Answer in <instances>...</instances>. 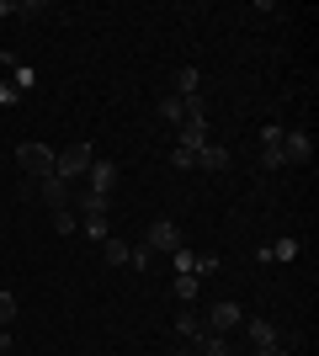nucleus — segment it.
<instances>
[{"label": "nucleus", "mask_w": 319, "mask_h": 356, "mask_svg": "<svg viewBox=\"0 0 319 356\" xmlns=\"http://www.w3.org/2000/svg\"><path fill=\"white\" fill-rule=\"evenodd\" d=\"M80 234L91 239V245H106V239H112V223L106 218H80Z\"/></svg>", "instance_id": "f3484780"}, {"label": "nucleus", "mask_w": 319, "mask_h": 356, "mask_svg": "<svg viewBox=\"0 0 319 356\" xmlns=\"http://www.w3.org/2000/svg\"><path fill=\"white\" fill-rule=\"evenodd\" d=\"M176 335H181V341H192V346H197L202 335H208V325H202L197 314H176Z\"/></svg>", "instance_id": "4468645a"}, {"label": "nucleus", "mask_w": 319, "mask_h": 356, "mask_svg": "<svg viewBox=\"0 0 319 356\" xmlns=\"http://www.w3.org/2000/svg\"><path fill=\"white\" fill-rule=\"evenodd\" d=\"M202 144H208V118L181 122V149H202Z\"/></svg>", "instance_id": "ddd939ff"}, {"label": "nucleus", "mask_w": 319, "mask_h": 356, "mask_svg": "<svg viewBox=\"0 0 319 356\" xmlns=\"http://www.w3.org/2000/svg\"><path fill=\"white\" fill-rule=\"evenodd\" d=\"M197 277H192V271H181V277H176V298H181V303H192V298H197Z\"/></svg>", "instance_id": "4be33fe9"}, {"label": "nucleus", "mask_w": 319, "mask_h": 356, "mask_svg": "<svg viewBox=\"0 0 319 356\" xmlns=\"http://www.w3.org/2000/svg\"><path fill=\"white\" fill-rule=\"evenodd\" d=\"M16 102H22V96H16L11 86H0V106H16Z\"/></svg>", "instance_id": "c756f323"}, {"label": "nucleus", "mask_w": 319, "mask_h": 356, "mask_svg": "<svg viewBox=\"0 0 319 356\" xmlns=\"http://www.w3.org/2000/svg\"><path fill=\"white\" fill-rule=\"evenodd\" d=\"M240 319H245V309H240V303H213V309H208V319H202V325H208L213 335H229V330L240 325Z\"/></svg>", "instance_id": "0eeeda50"}, {"label": "nucleus", "mask_w": 319, "mask_h": 356, "mask_svg": "<svg viewBox=\"0 0 319 356\" xmlns=\"http://www.w3.org/2000/svg\"><path fill=\"white\" fill-rule=\"evenodd\" d=\"M170 266H176V277H181V271H192V277H197V255L186 250V245H176V250H170Z\"/></svg>", "instance_id": "6ab92c4d"}, {"label": "nucleus", "mask_w": 319, "mask_h": 356, "mask_svg": "<svg viewBox=\"0 0 319 356\" xmlns=\"http://www.w3.org/2000/svg\"><path fill=\"white\" fill-rule=\"evenodd\" d=\"M229 165V149L224 144H202L197 149V170H224Z\"/></svg>", "instance_id": "f8f14e48"}, {"label": "nucleus", "mask_w": 319, "mask_h": 356, "mask_svg": "<svg viewBox=\"0 0 319 356\" xmlns=\"http://www.w3.org/2000/svg\"><path fill=\"white\" fill-rule=\"evenodd\" d=\"M176 245H181V229H176L170 218H154V223H149V234H144V250H149V255H154V250H165V255H170Z\"/></svg>", "instance_id": "20e7f679"}, {"label": "nucleus", "mask_w": 319, "mask_h": 356, "mask_svg": "<svg viewBox=\"0 0 319 356\" xmlns=\"http://www.w3.org/2000/svg\"><path fill=\"white\" fill-rule=\"evenodd\" d=\"M282 134H288V128H277V122H266V128H261V144H282Z\"/></svg>", "instance_id": "cd10ccee"}, {"label": "nucleus", "mask_w": 319, "mask_h": 356, "mask_svg": "<svg viewBox=\"0 0 319 356\" xmlns=\"http://www.w3.org/2000/svg\"><path fill=\"white\" fill-rule=\"evenodd\" d=\"M213 271H218V255H197V282H202V277H213Z\"/></svg>", "instance_id": "bb28decb"}, {"label": "nucleus", "mask_w": 319, "mask_h": 356, "mask_svg": "<svg viewBox=\"0 0 319 356\" xmlns=\"http://www.w3.org/2000/svg\"><path fill=\"white\" fill-rule=\"evenodd\" d=\"M80 218H112V197H101V192H80Z\"/></svg>", "instance_id": "9d476101"}, {"label": "nucleus", "mask_w": 319, "mask_h": 356, "mask_svg": "<svg viewBox=\"0 0 319 356\" xmlns=\"http://www.w3.org/2000/svg\"><path fill=\"white\" fill-rule=\"evenodd\" d=\"M54 234H80V218L69 208H59V213H54Z\"/></svg>", "instance_id": "412c9836"}, {"label": "nucleus", "mask_w": 319, "mask_h": 356, "mask_svg": "<svg viewBox=\"0 0 319 356\" xmlns=\"http://www.w3.org/2000/svg\"><path fill=\"white\" fill-rule=\"evenodd\" d=\"M256 356H288V341H272L266 351H256Z\"/></svg>", "instance_id": "c85d7f7f"}, {"label": "nucleus", "mask_w": 319, "mask_h": 356, "mask_svg": "<svg viewBox=\"0 0 319 356\" xmlns=\"http://www.w3.org/2000/svg\"><path fill=\"white\" fill-rule=\"evenodd\" d=\"M170 86H176V96H197V90H202V74L192 70V64H181V70H176V80H170Z\"/></svg>", "instance_id": "dca6fc26"}, {"label": "nucleus", "mask_w": 319, "mask_h": 356, "mask_svg": "<svg viewBox=\"0 0 319 356\" xmlns=\"http://www.w3.org/2000/svg\"><path fill=\"white\" fill-rule=\"evenodd\" d=\"M293 255H298V239L282 234L277 245H261V266H266V261H293Z\"/></svg>", "instance_id": "9b49d317"}, {"label": "nucleus", "mask_w": 319, "mask_h": 356, "mask_svg": "<svg viewBox=\"0 0 319 356\" xmlns=\"http://www.w3.org/2000/svg\"><path fill=\"white\" fill-rule=\"evenodd\" d=\"M38 186H43V202H48V208H54V213L75 202V192H69V181H59V176H43V181H38Z\"/></svg>", "instance_id": "6e6552de"}, {"label": "nucleus", "mask_w": 319, "mask_h": 356, "mask_svg": "<svg viewBox=\"0 0 319 356\" xmlns=\"http://www.w3.org/2000/svg\"><path fill=\"white\" fill-rule=\"evenodd\" d=\"M170 165H176V170H197V149H170Z\"/></svg>", "instance_id": "5701e85b"}, {"label": "nucleus", "mask_w": 319, "mask_h": 356, "mask_svg": "<svg viewBox=\"0 0 319 356\" xmlns=\"http://www.w3.org/2000/svg\"><path fill=\"white\" fill-rule=\"evenodd\" d=\"M128 250H133V245H122V239H106V245H101V255L112 261V266H122V261H128Z\"/></svg>", "instance_id": "393cba45"}, {"label": "nucleus", "mask_w": 319, "mask_h": 356, "mask_svg": "<svg viewBox=\"0 0 319 356\" xmlns=\"http://www.w3.org/2000/svg\"><path fill=\"white\" fill-rule=\"evenodd\" d=\"M192 351H197V356H234V346H229V335H213V330H208Z\"/></svg>", "instance_id": "2eb2a0df"}, {"label": "nucleus", "mask_w": 319, "mask_h": 356, "mask_svg": "<svg viewBox=\"0 0 319 356\" xmlns=\"http://www.w3.org/2000/svg\"><path fill=\"white\" fill-rule=\"evenodd\" d=\"M16 165H22L32 181H43V176H54V149L48 144H16Z\"/></svg>", "instance_id": "f03ea898"}, {"label": "nucleus", "mask_w": 319, "mask_h": 356, "mask_svg": "<svg viewBox=\"0 0 319 356\" xmlns=\"http://www.w3.org/2000/svg\"><path fill=\"white\" fill-rule=\"evenodd\" d=\"M32 86H38V74H32L27 64H11V90H16V96H27Z\"/></svg>", "instance_id": "a211bd4d"}, {"label": "nucleus", "mask_w": 319, "mask_h": 356, "mask_svg": "<svg viewBox=\"0 0 319 356\" xmlns=\"http://www.w3.org/2000/svg\"><path fill=\"white\" fill-rule=\"evenodd\" d=\"M240 325H245V335H250V346H256V351H266V346H272V341H282L272 319H250V314H245Z\"/></svg>", "instance_id": "1a4fd4ad"}, {"label": "nucleus", "mask_w": 319, "mask_h": 356, "mask_svg": "<svg viewBox=\"0 0 319 356\" xmlns=\"http://www.w3.org/2000/svg\"><path fill=\"white\" fill-rule=\"evenodd\" d=\"M91 144H64L59 154H54V176L59 181H69V186H75V181H85V170H91Z\"/></svg>", "instance_id": "f257e3e1"}, {"label": "nucleus", "mask_w": 319, "mask_h": 356, "mask_svg": "<svg viewBox=\"0 0 319 356\" xmlns=\"http://www.w3.org/2000/svg\"><path fill=\"white\" fill-rule=\"evenodd\" d=\"M112 186H117V160H91V170H85V192L112 197Z\"/></svg>", "instance_id": "39448f33"}, {"label": "nucleus", "mask_w": 319, "mask_h": 356, "mask_svg": "<svg viewBox=\"0 0 319 356\" xmlns=\"http://www.w3.org/2000/svg\"><path fill=\"white\" fill-rule=\"evenodd\" d=\"M261 170H282V149L277 144H261Z\"/></svg>", "instance_id": "a878e982"}, {"label": "nucleus", "mask_w": 319, "mask_h": 356, "mask_svg": "<svg viewBox=\"0 0 319 356\" xmlns=\"http://www.w3.org/2000/svg\"><path fill=\"white\" fill-rule=\"evenodd\" d=\"M43 11H48L43 0H11V16H22V22H38Z\"/></svg>", "instance_id": "aec40b11"}, {"label": "nucleus", "mask_w": 319, "mask_h": 356, "mask_svg": "<svg viewBox=\"0 0 319 356\" xmlns=\"http://www.w3.org/2000/svg\"><path fill=\"white\" fill-rule=\"evenodd\" d=\"M160 118L181 128V122H192V118H208V112H202V96H165V102H160Z\"/></svg>", "instance_id": "7ed1b4c3"}, {"label": "nucleus", "mask_w": 319, "mask_h": 356, "mask_svg": "<svg viewBox=\"0 0 319 356\" xmlns=\"http://www.w3.org/2000/svg\"><path fill=\"white\" fill-rule=\"evenodd\" d=\"M0 351H11V330H0Z\"/></svg>", "instance_id": "7c9ffc66"}, {"label": "nucleus", "mask_w": 319, "mask_h": 356, "mask_svg": "<svg viewBox=\"0 0 319 356\" xmlns=\"http://www.w3.org/2000/svg\"><path fill=\"white\" fill-rule=\"evenodd\" d=\"M11 319H16V298L11 287H0V330H11Z\"/></svg>", "instance_id": "b1692460"}, {"label": "nucleus", "mask_w": 319, "mask_h": 356, "mask_svg": "<svg viewBox=\"0 0 319 356\" xmlns=\"http://www.w3.org/2000/svg\"><path fill=\"white\" fill-rule=\"evenodd\" d=\"M282 165H309L314 160V144H309V134H298V128H293V134H282Z\"/></svg>", "instance_id": "423d86ee"}]
</instances>
